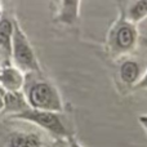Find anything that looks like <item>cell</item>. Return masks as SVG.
<instances>
[{
	"instance_id": "cell-1",
	"label": "cell",
	"mask_w": 147,
	"mask_h": 147,
	"mask_svg": "<svg viewBox=\"0 0 147 147\" xmlns=\"http://www.w3.org/2000/svg\"><path fill=\"white\" fill-rule=\"evenodd\" d=\"M22 92L30 109L58 114L63 112L65 105L58 88L43 72L26 74Z\"/></svg>"
},
{
	"instance_id": "cell-2",
	"label": "cell",
	"mask_w": 147,
	"mask_h": 147,
	"mask_svg": "<svg viewBox=\"0 0 147 147\" xmlns=\"http://www.w3.org/2000/svg\"><path fill=\"white\" fill-rule=\"evenodd\" d=\"M140 44V32L137 25L130 22L123 10L119 8V14L109 27L106 34L105 47L111 58L120 59L130 54Z\"/></svg>"
},
{
	"instance_id": "cell-3",
	"label": "cell",
	"mask_w": 147,
	"mask_h": 147,
	"mask_svg": "<svg viewBox=\"0 0 147 147\" xmlns=\"http://www.w3.org/2000/svg\"><path fill=\"white\" fill-rule=\"evenodd\" d=\"M10 61L12 65L21 70L23 74L41 72L40 62L36 57L31 41L28 40L26 32L22 30L18 21L14 18V31H13L12 48H10Z\"/></svg>"
},
{
	"instance_id": "cell-4",
	"label": "cell",
	"mask_w": 147,
	"mask_h": 147,
	"mask_svg": "<svg viewBox=\"0 0 147 147\" xmlns=\"http://www.w3.org/2000/svg\"><path fill=\"white\" fill-rule=\"evenodd\" d=\"M12 119L31 123V124L48 132L56 140H67L69 137L72 136L70 134L69 128H67L66 123L63 121V117L58 112L39 111V110L27 109L26 111L13 116Z\"/></svg>"
},
{
	"instance_id": "cell-5",
	"label": "cell",
	"mask_w": 147,
	"mask_h": 147,
	"mask_svg": "<svg viewBox=\"0 0 147 147\" xmlns=\"http://www.w3.org/2000/svg\"><path fill=\"white\" fill-rule=\"evenodd\" d=\"M25 76V74L12 63L4 65L0 69V86L4 92H22Z\"/></svg>"
},
{
	"instance_id": "cell-6",
	"label": "cell",
	"mask_w": 147,
	"mask_h": 147,
	"mask_svg": "<svg viewBox=\"0 0 147 147\" xmlns=\"http://www.w3.org/2000/svg\"><path fill=\"white\" fill-rule=\"evenodd\" d=\"M80 4L79 0H61L57 3L54 21L65 26H72L78 22L80 16Z\"/></svg>"
},
{
	"instance_id": "cell-7",
	"label": "cell",
	"mask_w": 147,
	"mask_h": 147,
	"mask_svg": "<svg viewBox=\"0 0 147 147\" xmlns=\"http://www.w3.org/2000/svg\"><path fill=\"white\" fill-rule=\"evenodd\" d=\"M117 76L125 86H129L133 89L140 81V79L142 78L141 65L134 59H124L119 66Z\"/></svg>"
},
{
	"instance_id": "cell-8",
	"label": "cell",
	"mask_w": 147,
	"mask_h": 147,
	"mask_svg": "<svg viewBox=\"0 0 147 147\" xmlns=\"http://www.w3.org/2000/svg\"><path fill=\"white\" fill-rule=\"evenodd\" d=\"M7 147H49L45 141L32 132H16L9 136Z\"/></svg>"
},
{
	"instance_id": "cell-9",
	"label": "cell",
	"mask_w": 147,
	"mask_h": 147,
	"mask_svg": "<svg viewBox=\"0 0 147 147\" xmlns=\"http://www.w3.org/2000/svg\"><path fill=\"white\" fill-rule=\"evenodd\" d=\"M27 109H30V107L27 105L23 92H5L3 112L13 117L21 112L26 111Z\"/></svg>"
},
{
	"instance_id": "cell-10",
	"label": "cell",
	"mask_w": 147,
	"mask_h": 147,
	"mask_svg": "<svg viewBox=\"0 0 147 147\" xmlns=\"http://www.w3.org/2000/svg\"><path fill=\"white\" fill-rule=\"evenodd\" d=\"M13 31H14V18H8L3 16L0 18V51L9 56L12 48Z\"/></svg>"
},
{
	"instance_id": "cell-11",
	"label": "cell",
	"mask_w": 147,
	"mask_h": 147,
	"mask_svg": "<svg viewBox=\"0 0 147 147\" xmlns=\"http://www.w3.org/2000/svg\"><path fill=\"white\" fill-rule=\"evenodd\" d=\"M125 13V17L133 22L134 25H138L141 21L147 18V0H137L130 1L127 4V7L123 8Z\"/></svg>"
},
{
	"instance_id": "cell-12",
	"label": "cell",
	"mask_w": 147,
	"mask_h": 147,
	"mask_svg": "<svg viewBox=\"0 0 147 147\" xmlns=\"http://www.w3.org/2000/svg\"><path fill=\"white\" fill-rule=\"evenodd\" d=\"M133 89H134V90H147V69H146V71L142 74V78L140 79V81H138L137 85Z\"/></svg>"
},
{
	"instance_id": "cell-13",
	"label": "cell",
	"mask_w": 147,
	"mask_h": 147,
	"mask_svg": "<svg viewBox=\"0 0 147 147\" xmlns=\"http://www.w3.org/2000/svg\"><path fill=\"white\" fill-rule=\"evenodd\" d=\"M66 141H67V146H69V147H84L80 142H79L78 140H76L75 137H74V136H71V137H69Z\"/></svg>"
},
{
	"instance_id": "cell-14",
	"label": "cell",
	"mask_w": 147,
	"mask_h": 147,
	"mask_svg": "<svg viewBox=\"0 0 147 147\" xmlns=\"http://www.w3.org/2000/svg\"><path fill=\"white\" fill-rule=\"evenodd\" d=\"M138 120H140V124L143 127V129L146 130V134H147V115H141L138 117Z\"/></svg>"
},
{
	"instance_id": "cell-15",
	"label": "cell",
	"mask_w": 147,
	"mask_h": 147,
	"mask_svg": "<svg viewBox=\"0 0 147 147\" xmlns=\"http://www.w3.org/2000/svg\"><path fill=\"white\" fill-rule=\"evenodd\" d=\"M4 96H5V92L0 86V114L3 112V109H4Z\"/></svg>"
},
{
	"instance_id": "cell-16",
	"label": "cell",
	"mask_w": 147,
	"mask_h": 147,
	"mask_svg": "<svg viewBox=\"0 0 147 147\" xmlns=\"http://www.w3.org/2000/svg\"><path fill=\"white\" fill-rule=\"evenodd\" d=\"M53 147H69V146H67V141L66 140H56Z\"/></svg>"
},
{
	"instance_id": "cell-17",
	"label": "cell",
	"mask_w": 147,
	"mask_h": 147,
	"mask_svg": "<svg viewBox=\"0 0 147 147\" xmlns=\"http://www.w3.org/2000/svg\"><path fill=\"white\" fill-rule=\"evenodd\" d=\"M140 44L147 49V36H145V38H140Z\"/></svg>"
},
{
	"instance_id": "cell-18",
	"label": "cell",
	"mask_w": 147,
	"mask_h": 147,
	"mask_svg": "<svg viewBox=\"0 0 147 147\" xmlns=\"http://www.w3.org/2000/svg\"><path fill=\"white\" fill-rule=\"evenodd\" d=\"M3 17V7H1V3H0V18Z\"/></svg>"
},
{
	"instance_id": "cell-19",
	"label": "cell",
	"mask_w": 147,
	"mask_h": 147,
	"mask_svg": "<svg viewBox=\"0 0 147 147\" xmlns=\"http://www.w3.org/2000/svg\"><path fill=\"white\" fill-rule=\"evenodd\" d=\"M1 66H3V65H1V62H0V69H1Z\"/></svg>"
}]
</instances>
